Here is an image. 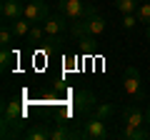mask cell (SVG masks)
Wrapping results in <instances>:
<instances>
[{
	"mask_svg": "<svg viewBox=\"0 0 150 140\" xmlns=\"http://www.w3.org/2000/svg\"><path fill=\"white\" fill-rule=\"evenodd\" d=\"M123 135L125 140H148L150 138V130H143V128H123Z\"/></svg>",
	"mask_w": 150,
	"mask_h": 140,
	"instance_id": "obj_13",
	"label": "cell"
},
{
	"mask_svg": "<svg viewBox=\"0 0 150 140\" xmlns=\"http://www.w3.org/2000/svg\"><path fill=\"white\" fill-rule=\"evenodd\" d=\"M10 28H13V33H15V38H28L33 23L28 20V18H18L15 23H10Z\"/></svg>",
	"mask_w": 150,
	"mask_h": 140,
	"instance_id": "obj_12",
	"label": "cell"
},
{
	"mask_svg": "<svg viewBox=\"0 0 150 140\" xmlns=\"http://www.w3.org/2000/svg\"><path fill=\"white\" fill-rule=\"evenodd\" d=\"M145 125H150V108H145Z\"/></svg>",
	"mask_w": 150,
	"mask_h": 140,
	"instance_id": "obj_20",
	"label": "cell"
},
{
	"mask_svg": "<svg viewBox=\"0 0 150 140\" xmlns=\"http://www.w3.org/2000/svg\"><path fill=\"white\" fill-rule=\"evenodd\" d=\"M13 58H15V55H13L10 48H0V70H3V73H8V70H10Z\"/></svg>",
	"mask_w": 150,
	"mask_h": 140,
	"instance_id": "obj_14",
	"label": "cell"
},
{
	"mask_svg": "<svg viewBox=\"0 0 150 140\" xmlns=\"http://www.w3.org/2000/svg\"><path fill=\"white\" fill-rule=\"evenodd\" d=\"M135 23H138V15H135V13H125V15H123V20H120V25H123L125 30H133V28H135Z\"/></svg>",
	"mask_w": 150,
	"mask_h": 140,
	"instance_id": "obj_19",
	"label": "cell"
},
{
	"mask_svg": "<svg viewBox=\"0 0 150 140\" xmlns=\"http://www.w3.org/2000/svg\"><path fill=\"white\" fill-rule=\"evenodd\" d=\"M115 10L118 13H135L138 10V0H115Z\"/></svg>",
	"mask_w": 150,
	"mask_h": 140,
	"instance_id": "obj_16",
	"label": "cell"
},
{
	"mask_svg": "<svg viewBox=\"0 0 150 140\" xmlns=\"http://www.w3.org/2000/svg\"><path fill=\"white\" fill-rule=\"evenodd\" d=\"M148 3H150V0H148Z\"/></svg>",
	"mask_w": 150,
	"mask_h": 140,
	"instance_id": "obj_24",
	"label": "cell"
},
{
	"mask_svg": "<svg viewBox=\"0 0 150 140\" xmlns=\"http://www.w3.org/2000/svg\"><path fill=\"white\" fill-rule=\"evenodd\" d=\"M145 38H148V40H150V25H148V28H145Z\"/></svg>",
	"mask_w": 150,
	"mask_h": 140,
	"instance_id": "obj_21",
	"label": "cell"
},
{
	"mask_svg": "<svg viewBox=\"0 0 150 140\" xmlns=\"http://www.w3.org/2000/svg\"><path fill=\"white\" fill-rule=\"evenodd\" d=\"M50 15V8L45 0H28L25 3V10H23V18H28V20L35 25V23H45Z\"/></svg>",
	"mask_w": 150,
	"mask_h": 140,
	"instance_id": "obj_6",
	"label": "cell"
},
{
	"mask_svg": "<svg viewBox=\"0 0 150 140\" xmlns=\"http://www.w3.org/2000/svg\"><path fill=\"white\" fill-rule=\"evenodd\" d=\"M80 133H83L85 140H108V138H112V133L108 130V120L98 118V115H93V118H88L83 123Z\"/></svg>",
	"mask_w": 150,
	"mask_h": 140,
	"instance_id": "obj_4",
	"label": "cell"
},
{
	"mask_svg": "<svg viewBox=\"0 0 150 140\" xmlns=\"http://www.w3.org/2000/svg\"><path fill=\"white\" fill-rule=\"evenodd\" d=\"M93 10H95V8H93L90 0H58V13H63L70 23L83 20V18H85L88 13H93Z\"/></svg>",
	"mask_w": 150,
	"mask_h": 140,
	"instance_id": "obj_2",
	"label": "cell"
},
{
	"mask_svg": "<svg viewBox=\"0 0 150 140\" xmlns=\"http://www.w3.org/2000/svg\"><path fill=\"white\" fill-rule=\"evenodd\" d=\"M15 40L18 38H15V33H13L10 23H3V25H0V48H10Z\"/></svg>",
	"mask_w": 150,
	"mask_h": 140,
	"instance_id": "obj_11",
	"label": "cell"
},
{
	"mask_svg": "<svg viewBox=\"0 0 150 140\" xmlns=\"http://www.w3.org/2000/svg\"><path fill=\"white\" fill-rule=\"evenodd\" d=\"M23 10H25L23 0H3L0 3V18H3V23H15L18 18H23Z\"/></svg>",
	"mask_w": 150,
	"mask_h": 140,
	"instance_id": "obj_7",
	"label": "cell"
},
{
	"mask_svg": "<svg viewBox=\"0 0 150 140\" xmlns=\"http://www.w3.org/2000/svg\"><path fill=\"white\" fill-rule=\"evenodd\" d=\"M68 25H70V20L63 15V13H50L48 20L43 23V28H45V33H48V35H60V33L68 30Z\"/></svg>",
	"mask_w": 150,
	"mask_h": 140,
	"instance_id": "obj_8",
	"label": "cell"
},
{
	"mask_svg": "<svg viewBox=\"0 0 150 140\" xmlns=\"http://www.w3.org/2000/svg\"><path fill=\"white\" fill-rule=\"evenodd\" d=\"M23 135H25L28 140H50V125L48 123H40V125H35V128L25 130Z\"/></svg>",
	"mask_w": 150,
	"mask_h": 140,
	"instance_id": "obj_10",
	"label": "cell"
},
{
	"mask_svg": "<svg viewBox=\"0 0 150 140\" xmlns=\"http://www.w3.org/2000/svg\"><path fill=\"white\" fill-rule=\"evenodd\" d=\"M123 90H125V95H128L133 103H140L145 98L143 80H140V70L135 68V65L125 68V73H123Z\"/></svg>",
	"mask_w": 150,
	"mask_h": 140,
	"instance_id": "obj_3",
	"label": "cell"
},
{
	"mask_svg": "<svg viewBox=\"0 0 150 140\" xmlns=\"http://www.w3.org/2000/svg\"><path fill=\"white\" fill-rule=\"evenodd\" d=\"M93 113L98 115V118H103V120H108L112 115V108L110 105H105V103H100V105H95V110H93Z\"/></svg>",
	"mask_w": 150,
	"mask_h": 140,
	"instance_id": "obj_18",
	"label": "cell"
},
{
	"mask_svg": "<svg viewBox=\"0 0 150 140\" xmlns=\"http://www.w3.org/2000/svg\"><path fill=\"white\" fill-rule=\"evenodd\" d=\"M105 30V18L100 15L98 10H93V13H88L83 20H78V23H70V33H73L75 38H85V35H100V33Z\"/></svg>",
	"mask_w": 150,
	"mask_h": 140,
	"instance_id": "obj_1",
	"label": "cell"
},
{
	"mask_svg": "<svg viewBox=\"0 0 150 140\" xmlns=\"http://www.w3.org/2000/svg\"><path fill=\"white\" fill-rule=\"evenodd\" d=\"M120 123L123 128H143L145 125V110H140L138 103H130L120 110Z\"/></svg>",
	"mask_w": 150,
	"mask_h": 140,
	"instance_id": "obj_5",
	"label": "cell"
},
{
	"mask_svg": "<svg viewBox=\"0 0 150 140\" xmlns=\"http://www.w3.org/2000/svg\"><path fill=\"white\" fill-rule=\"evenodd\" d=\"M23 3H28V0H23Z\"/></svg>",
	"mask_w": 150,
	"mask_h": 140,
	"instance_id": "obj_22",
	"label": "cell"
},
{
	"mask_svg": "<svg viewBox=\"0 0 150 140\" xmlns=\"http://www.w3.org/2000/svg\"><path fill=\"white\" fill-rule=\"evenodd\" d=\"M135 15H138V23L150 25V3H140L138 10H135Z\"/></svg>",
	"mask_w": 150,
	"mask_h": 140,
	"instance_id": "obj_17",
	"label": "cell"
},
{
	"mask_svg": "<svg viewBox=\"0 0 150 140\" xmlns=\"http://www.w3.org/2000/svg\"><path fill=\"white\" fill-rule=\"evenodd\" d=\"M75 138H83V133L70 128L68 123H55L50 128V140H75Z\"/></svg>",
	"mask_w": 150,
	"mask_h": 140,
	"instance_id": "obj_9",
	"label": "cell"
},
{
	"mask_svg": "<svg viewBox=\"0 0 150 140\" xmlns=\"http://www.w3.org/2000/svg\"><path fill=\"white\" fill-rule=\"evenodd\" d=\"M45 35H48V33H45V28L33 25V28H30V33H28V40H30L33 45H38V43H43V40H45Z\"/></svg>",
	"mask_w": 150,
	"mask_h": 140,
	"instance_id": "obj_15",
	"label": "cell"
},
{
	"mask_svg": "<svg viewBox=\"0 0 150 140\" xmlns=\"http://www.w3.org/2000/svg\"><path fill=\"white\" fill-rule=\"evenodd\" d=\"M90 3H95V0H90Z\"/></svg>",
	"mask_w": 150,
	"mask_h": 140,
	"instance_id": "obj_23",
	"label": "cell"
}]
</instances>
